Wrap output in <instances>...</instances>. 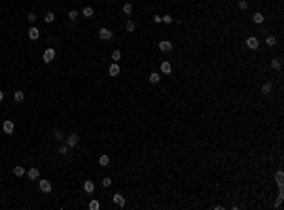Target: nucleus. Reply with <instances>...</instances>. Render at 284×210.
Here are the masks:
<instances>
[{"label":"nucleus","instance_id":"f257e3e1","mask_svg":"<svg viewBox=\"0 0 284 210\" xmlns=\"http://www.w3.org/2000/svg\"><path fill=\"white\" fill-rule=\"evenodd\" d=\"M246 48H248V49H252V51H256L258 48H260V40H258V38H254V36H250L248 40H246Z\"/></svg>","mask_w":284,"mask_h":210},{"label":"nucleus","instance_id":"f03ea898","mask_svg":"<svg viewBox=\"0 0 284 210\" xmlns=\"http://www.w3.org/2000/svg\"><path fill=\"white\" fill-rule=\"evenodd\" d=\"M78 135H76V132H72V135H68L66 136V146L68 148H74V146H78Z\"/></svg>","mask_w":284,"mask_h":210},{"label":"nucleus","instance_id":"7ed1b4c3","mask_svg":"<svg viewBox=\"0 0 284 210\" xmlns=\"http://www.w3.org/2000/svg\"><path fill=\"white\" fill-rule=\"evenodd\" d=\"M112 36H114V34H112V30H110V29H106V27L99 30V38H101V40H106V42H108V40H112Z\"/></svg>","mask_w":284,"mask_h":210},{"label":"nucleus","instance_id":"20e7f679","mask_svg":"<svg viewBox=\"0 0 284 210\" xmlns=\"http://www.w3.org/2000/svg\"><path fill=\"white\" fill-rule=\"evenodd\" d=\"M38 187H40V191H42V193H49V191H51V182L40 180V182H38Z\"/></svg>","mask_w":284,"mask_h":210},{"label":"nucleus","instance_id":"39448f33","mask_svg":"<svg viewBox=\"0 0 284 210\" xmlns=\"http://www.w3.org/2000/svg\"><path fill=\"white\" fill-rule=\"evenodd\" d=\"M42 57H44V61H45V63H51V61H53V59H55V49H53V48H49V49H45V51H44V55H42Z\"/></svg>","mask_w":284,"mask_h":210},{"label":"nucleus","instance_id":"423d86ee","mask_svg":"<svg viewBox=\"0 0 284 210\" xmlns=\"http://www.w3.org/2000/svg\"><path fill=\"white\" fill-rule=\"evenodd\" d=\"M27 176H29V180H38V178H40V170L36 167H32V168H29V170H27Z\"/></svg>","mask_w":284,"mask_h":210},{"label":"nucleus","instance_id":"0eeeda50","mask_svg":"<svg viewBox=\"0 0 284 210\" xmlns=\"http://www.w3.org/2000/svg\"><path fill=\"white\" fill-rule=\"evenodd\" d=\"M112 201H114V204H117V206H125V197H123L121 193H116V195L112 197Z\"/></svg>","mask_w":284,"mask_h":210},{"label":"nucleus","instance_id":"6e6552de","mask_svg":"<svg viewBox=\"0 0 284 210\" xmlns=\"http://www.w3.org/2000/svg\"><path fill=\"white\" fill-rule=\"evenodd\" d=\"M170 72H172V66H170V63H169V61H163V63H161V74L169 76Z\"/></svg>","mask_w":284,"mask_h":210},{"label":"nucleus","instance_id":"1a4fd4ad","mask_svg":"<svg viewBox=\"0 0 284 210\" xmlns=\"http://www.w3.org/2000/svg\"><path fill=\"white\" fill-rule=\"evenodd\" d=\"M2 129H4V132H6V135H12V132H13V129H15V125H13V121H4V125H2Z\"/></svg>","mask_w":284,"mask_h":210},{"label":"nucleus","instance_id":"9d476101","mask_svg":"<svg viewBox=\"0 0 284 210\" xmlns=\"http://www.w3.org/2000/svg\"><path fill=\"white\" fill-rule=\"evenodd\" d=\"M108 74H110V76H117V74H120V64L112 63L110 66H108Z\"/></svg>","mask_w":284,"mask_h":210},{"label":"nucleus","instance_id":"9b49d317","mask_svg":"<svg viewBox=\"0 0 284 210\" xmlns=\"http://www.w3.org/2000/svg\"><path fill=\"white\" fill-rule=\"evenodd\" d=\"M84 191L85 193H93V191H95V184H93L91 180H85L84 182Z\"/></svg>","mask_w":284,"mask_h":210},{"label":"nucleus","instance_id":"f8f14e48","mask_svg":"<svg viewBox=\"0 0 284 210\" xmlns=\"http://www.w3.org/2000/svg\"><path fill=\"white\" fill-rule=\"evenodd\" d=\"M271 91H273V83L271 81H265V83L261 85V93L263 95H271Z\"/></svg>","mask_w":284,"mask_h":210},{"label":"nucleus","instance_id":"ddd939ff","mask_svg":"<svg viewBox=\"0 0 284 210\" xmlns=\"http://www.w3.org/2000/svg\"><path fill=\"white\" fill-rule=\"evenodd\" d=\"M29 38H30V40H38V38H40V30L36 29V27H30V30H29Z\"/></svg>","mask_w":284,"mask_h":210},{"label":"nucleus","instance_id":"4468645a","mask_svg":"<svg viewBox=\"0 0 284 210\" xmlns=\"http://www.w3.org/2000/svg\"><path fill=\"white\" fill-rule=\"evenodd\" d=\"M159 49L161 51H170L172 49V44H170L169 40H163V42H159Z\"/></svg>","mask_w":284,"mask_h":210},{"label":"nucleus","instance_id":"2eb2a0df","mask_svg":"<svg viewBox=\"0 0 284 210\" xmlns=\"http://www.w3.org/2000/svg\"><path fill=\"white\" fill-rule=\"evenodd\" d=\"M121 12L125 13V15H131L133 13V4L131 2H127V4H123V8H121Z\"/></svg>","mask_w":284,"mask_h":210},{"label":"nucleus","instance_id":"dca6fc26","mask_svg":"<svg viewBox=\"0 0 284 210\" xmlns=\"http://www.w3.org/2000/svg\"><path fill=\"white\" fill-rule=\"evenodd\" d=\"M13 99H15V102H23L25 100V93L23 91H13Z\"/></svg>","mask_w":284,"mask_h":210},{"label":"nucleus","instance_id":"f3484780","mask_svg":"<svg viewBox=\"0 0 284 210\" xmlns=\"http://www.w3.org/2000/svg\"><path fill=\"white\" fill-rule=\"evenodd\" d=\"M252 21H254L256 25H261L263 21H265V17H263V13H254V17H252Z\"/></svg>","mask_w":284,"mask_h":210},{"label":"nucleus","instance_id":"a211bd4d","mask_svg":"<svg viewBox=\"0 0 284 210\" xmlns=\"http://www.w3.org/2000/svg\"><path fill=\"white\" fill-rule=\"evenodd\" d=\"M13 174H15L17 178H21V176H25V174H27V170H25L23 167H15V168H13Z\"/></svg>","mask_w":284,"mask_h":210},{"label":"nucleus","instance_id":"6ab92c4d","mask_svg":"<svg viewBox=\"0 0 284 210\" xmlns=\"http://www.w3.org/2000/svg\"><path fill=\"white\" fill-rule=\"evenodd\" d=\"M271 68H273V70H280V68H282L280 59H273V61H271Z\"/></svg>","mask_w":284,"mask_h":210},{"label":"nucleus","instance_id":"aec40b11","mask_svg":"<svg viewBox=\"0 0 284 210\" xmlns=\"http://www.w3.org/2000/svg\"><path fill=\"white\" fill-rule=\"evenodd\" d=\"M81 13H84L85 17H93V15H95V10H93L91 6H85V8H84V12H81Z\"/></svg>","mask_w":284,"mask_h":210},{"label":"nucleus","instance_id":"412c9836","mask_svg":"<svg viewBox=\"0 0 284 210\" xmlns=\"http://www.w3.org/2000/svg\"><path fill=\"white\" fill-rule=\"evenodd\" d=\"M99 163L102 167H108V165H110V157H108V155H101L99 157Z\"/></svg>","mask_w":284,"mask_h":210},{"label":"nucleus","instance_id":"4be33fe9","mask_svg":"<svg viewBox=\"0 0 284 210\" xmlns=\"http://www.w3.org/2000/svg\"><path fill=\"white\" fill-rule=\"evenodd\" d=\"M159 78H161V76H159L157 72H152V74H150V83H157Z\"/></svg>","mask_w":284,"mask_h":210},{"label":"nucleus","instance_id":"5701e85b","mask_svg":"<svg viewBox=\"0 0 284 210\" xmlns=\"http://www.w3.org/2000/svg\"><path fill=\"white\" fill-rule=\"evenodd\" d=\"M53 138H55V140H59V142H61V140H63V138H65V136H63V131L55 129V131H53Z\"/></svg>","mask_w":284,"mask_h":210},{"label":"nucleus","instance_id":"b1692460","mask_svg":"<svg viewBox=\"0 0 284 210\" xmlns=\"http://www.w3.org/2000/svg\"><path fill=\"white\" fill-rule=\"evenodd\" d=\"M120 59H121V51H120V49H116V51L112 53V61H114V63H117Z\"/></svg>","mask_w":284,"mask_h":210},{"label":"nucleus","instance_id":"393cba45","mask_svg":"<svg viewBox=\"0 0 284 210\" xmlns=\"http://www.w3.org/2000/svg\"><path fill=\"white\" fill-rule=\"evenodd\" d=\"M125 30H127V32H135V23H133V21H127V23H125Z\"/></svg>","mask_w":284,"mask_h":210},{"label":"nucleus","instance_id":"a878e982","mask_svg":"<svg viewBox=\"0 0 284 210\" xmlns=\"http://www.w3.org/2000/svg\"><path fill=\"white\" fill-rule=\"evenodd\" d=\"M55 21V13H45V23H53Z\"/></svg>","mask_w":284,"mask_h":210},{"label":"nucleus","instance_id":"bb28decb","mask_svg":"<svg viewBox=\"0 0 284 210\" xmlns=\"http://www.w3.org/2000/svg\"><path fill=\"white\" fill-rule=\"evenodd\" d=\"M89 208H91V210H99V208H101L99 201H91V203H89Z\"/></svg>","mask_w":284,"mask_h":210},{"label":"nucleus","instance_id":"cd10ccee","mask_svg":"<svg viewBox=\"0 0 284 210\" xmlns=\"http://www.w3.org/2000/svg\"><path fill=\"white\" fill-rule=\"evenodd\" d=\"M76 17H78V12H76V10H70V12H68V19H70V21H74Z\"/></svg>","mask_w":284,"mask_h":210},{"label":"nucleus","instance_id":"c85d7f7f","mask_svg":"<svg viewBox=\"0 0 284 210\" xmlns=\"http://www.w3.org/2000/svg\"><path fill=\"white\" fill-rule=\"evenodd\" d=\"M110 186H112V180H110V178H108V176L102 178V187H110Z\"/></svg>","mask_w":284,"mask_h":210},{"label":"nucleus","instance_id":"c756f323","mask_svg":"<svg viewBox=\"0 0 284 210\" xmlns=\"http://www.w3.org/2000/svg\"><path fill=\"white\" fill-rule=\"evenodd\" d=\"M265 42H267V45H275V44H277V40H275V36H267Z\"/></svg>","mask_w":284,"mask_h":210},{"label":"nucleus","instance_id":"7c9ffc66","mask_svg":"<svg viewBox=\"0 0 284 210\" xmlns=\"http://www.w3.org/2000/svg\"><path fill=\"white\" fill-rule=\"evenodd\" d=\"M239 8L241 10H246V8H248V2H246V0H239Z\"/></svg>","mask_w":284,"mask_h":210},{"label":"nucleus","instance_id":"2f4dec72","mask_svg":"<svg viewBox=\"0 0 284 210\" xmlns=\"http://www.w3.org/2000/svg\"><path fill=\"white\" fill-rule=\"evenodd\" d=\"M161 21L169 25V23H172V17H170V15H163V17H161Z\"/></svg>","mask_w":284,"mask_h":210},{"label":"nucleus","instance_id":"473e14b6","mask_svg":"<svg viewBox=\"0 0 284 210\" xmlns=\"http://www.w3.org/2000/svg\"><path fill=\"white\" fill-rule=\"evenodd\" d=\"M27 21H29V23H34V21H36V15H34V13H29V15H27Z\"/></svg>","mask_w":284,"mask_h":210},{"label":"nucleus","instance_id":"72a5a7b5","mask_svg":"<svg viewBox=\"0 0 284 210\" xmlns=\"http://www.w3.org/2000/svg\"><path fill=\"white\" fill-rule=\"evenodd\" d=\"M277 182H278V184H280V182H282V172H280V170H278V172H277Z\"/></svg>","mask_w":284,"mask_h":210},{"label":"nucleus","instance_id":"f704fd0d","mask_svg":"<svg viewBox=\"0 0 284 210\" xmlns=\"http://www.w3.org/2000/svg\"><path fill=\"white\" fill-rule=\"evenodd\" d=\"M59 151H61V153H66V151H68V146H61Z\"/></svg>","mask_w":284,"mask_h":210},{"label":"nucleus","instance_id":"c9c22d12","mask_svg":"<svg viewBox=\"0 0 284 210\" xmlns=\"http://www.w3.org/2000/svg\"><path fill=\"white\" fill-rule=\"evenodd\" d=\"M2 99H4V91H0V100H2Z\"/></svg>","mask_w":284,"mask_h":210}]
</instances>
